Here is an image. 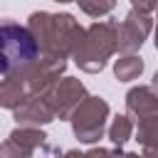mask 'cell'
I'll return each mask as SVG.
<instances>
[{
  "label": "cell",
  "mask_w": 158,
  "mask_h": 158,
  "mask_svg": "<svg viewBox=\"0 0 158 158\" xmlns=\"http://www.w3.org/2000/svg\"><path fill=\"white\" fill-rule=\"evenodd\" d=\"M128 111L148 121V114L158 111V96H153L148 89H133L128 91Z\"/></svg>",
  "instance_id": "obj_4"
},
{
  "label": "cell",
  "mask_w": 158,
  "mask_h": 158,
  "mask_svg": "<svg viewBox=\"0 0 158 158\" xmlns=\"http://www.w3.org/2000/svg\"><path fill=\"white\" fill-rule=\"evenodd\" d=\"M153 86H156V91H158V72H156V77H153Z\"/></svg>",
  "instance_id": "obj_9"
},
{
  "label": "cell",
  "mask_w": 158,
  "mask_h": 158,
  "mask_svg": "<svg viewBox=\"0 0 158 158\" xmlns=\"http://www.w3.org/2000/svg\"><path fill=\"white\" fill-rule=\"evenodd\" d=\"M40 54L37 37L30 27L12 20H0V77L25 74Z\"/></svg>",
  "instance_id": "obj_1"
},
{
  "label": "cell",
  "mask_w": 158,
  "mask_h": 158,
  "mask_svg": "<svg viewBox=\"0 0 158 158\" xmlns=\"http://www.w3.org/2000/svg\"><path fill=\"white\" fill-rule=\"evenodd\" d=\"M79 2H81L84 12H89V15H104L114 7V0H79Z\"/></svg>",
  "instance_id": "obj_7"
},
{
  "label": "cell",
  "mask_w": 158,
  "mask_h": 158,
  "mask_svg": "<svg viewBox=\"0 0 158 158\" xmlns=\"http://www.w3.org/2000/svg\"><path fill=\"white\" fill-rule=\"evenodd\" d=\"M106 111H109V109H106V104H104V101H99V99L86 101V104L77 111V116H74V133L79 136V141L91 143V141H96V138L101 136Z\"/></svg>",
  "instance_id": "obj_2"
},
{
  "label": "cell",
  "mask_w": 158,
  "mask_h": 158,
  "mask_svg": "<svg viewBox=\"0 0 158 158\" xmlns=\"http://www.w3.org/2000/svg\"><path fill=\"white\" fill-rule=\"evenodd\" d=\"M133 5H136L141 12H148V10H153V7L158 5V0H133Z\"/></svg>",
  "instance_id": "obj_8"
},
{
  "label": "cell",
  "mask_w": 158,
  "mask_h": 158,
  "mask_svg": "<svg viewBox=\"0 0 158 158\" xmlns=\"http://www.w3.org/2000/svg\"><path fill=\"white\" fill-rule=\"evenodd\" d=\"M138 20H141V15H136V12H131V15L126 17V22H123V27H121V32H118V49L128 52V49L141 47L143 35L148 32V22H143V25L138 27Z\"/></svg>",
  "instance_id": "obj_3"
},
{
  "label": "cell",
  "mask_w": 158,
  "mask_h": 158,
  "mask_svg": "<svg viewBox=\"0 0 158 158\" xmlns=\"http://www.w3.org/2000/svg\"><path fill=\"white\" fill-rule=\"evenodd\" d=\"M128 136H131V121L126 116H118L114 121V126H111V141L121 146L123 141H128Z\"/></svg>",
  "instance_id": "obj_6"
},
{
  "label": "cell",
  "mask_w": 158,
  "mask_h": 158,
  "mask_svg": "<svg viewBox=\"0 0 158 158\" xmlns=\"http://www.w3.org/2000/svg\"><path fill=\"white\" fill-rule=\"evenodd\" d=\"M141 69H143L141 57H123V59H118V62H116V77H118V79H123V81H128V79H133V77H138V74H141Z\"/></svg>",
  "instance_id": "obj_5"
},
{
  "label": "cell",
  "mask_w": 158,
  "mask_h": 158,
  "mask_svg": "<svg viewBox=\"0 0 158 158\" xmlns=\"http://www.w3.org/2000/svg\"><path fill=\"white\" fill-rule=\"evenodd\" d=\"M62 2H69V0H62Z\"/></svg>",
  "instance_id": "obj_10"
}]
</instances>
